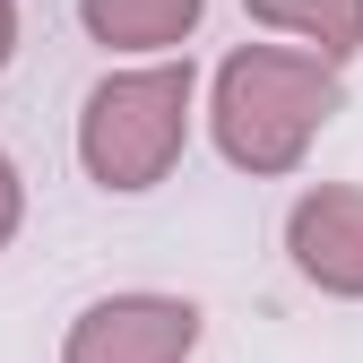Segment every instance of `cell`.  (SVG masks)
<instances>
[{
	"mask_svg": "<svg viewBox=\"0 0 363 363\" xmlns=\"http://www.w3.org/2000/svg\"><path fill=\"white\" fill-rule=\"evenodd\" d=\"M199 121V69L191 52L139 61V69H104L78 104V164L96 191L113 199H147L156 182H173L182 147Z\"/></svg>",
	"mask_w": 363,
	"mask_h": 363,
	"instance_id": "2",
	"label": "cell"
},
{
	"mask_svg": "<svg viewBox=\"0 0 363 363\" xmlns=\"http://www.w3.org/2000/svg\"><path fill=\"white\" fill-rule=\"evenodd\" d=\"M286 259L311 294L363 303V191L354 182H311L286 208Z\"/></svg>",
	"mask_w": 363,
	"mask_h": 363,
	"instance_id": "4",
	"label": "cell"
},
{
	"mask_svg": "<svg viewBox=\"0 0 363 363\" xmlns=\"http://www.w3.org/2000/svg\"><path fill=\"white\" fill-rule=\"evenodd\" d=\"M199 337H208V311L191 294L130 286V294H96L61 329V363H191Z\"/></svg>",
	"mask_w": 363,
	"mask_h": 363,
	"instance_id": "3",
	"label": "cell"
},
{
	"mask_svg": "<svg viewBox=\"0 0 363 363\" xmlns=\"http://www.w3.org/2000/svg\"><path fill=\"white\" fill-rule=\"evenodd\" d=\"M18 61V0H0V69Z\"/></svg>",
	"mask_w": 363,
	"mask_h": 363,
	"instance_id": "8",
	"label": "cell"
},
{
	"mask_svg": "<svg viewBox=\"0 0 363 363\" xmlns=\"http://www.w3.org/2000/svg\"><path fill=\"white\" fill-rule=\"evenodd\" d=\"M199 18H208V0H78L86 43L130 52V61H173L199 35Z\"/></svg>",
	"mask_w": 363,
	"mask_h": 363,
	"instance_id": "5",
	"label": "cell"
},
{
	"mask_svg": "<svg viewBox=\"0 0 363 363\" xmlns=\"http://www.w3.org/2000/svg\"><path fill=\"white\" fill-rule=\"evenodd\" d=\"M26 234V173H18V156L0 147V251H9Z\"/></svg>",
	"mask_w": 363,
	"mask_h": 363,
	"instance_id": "7",
	"label": "cell"
},
{
	"mask_svg": "<svg viewBox=\"0 0 363 363\" xmlns=\"http://www.w3.org/2000/svg\"><path fill=\"white\" fill-rule=\"evenodd\" d=\"M242 9H251V26L294 35V52L329 61V69H346L363 52V0H242Z\"/></svg>",
	"mask_w": 363,
	"mask_h": 363,
	"instance_id": "6",
	"label": "cell"
},
{
	"mask_svg": "<svg viewBox=\"0 0 363 363\" xmlns=\"http://www.w3.org/2000/svg\"><path fill=\"white\" fill-rule=\"evenodd\" d=\"M346 104V69L294 52V43H242L208 78V139L251 182H286L320 147V130Z\"/></svg>",
	"mask_w": 363,
	"mask_h": 363,
	"instance_id": "1",
	"label": "cell"
}]
</instances>
